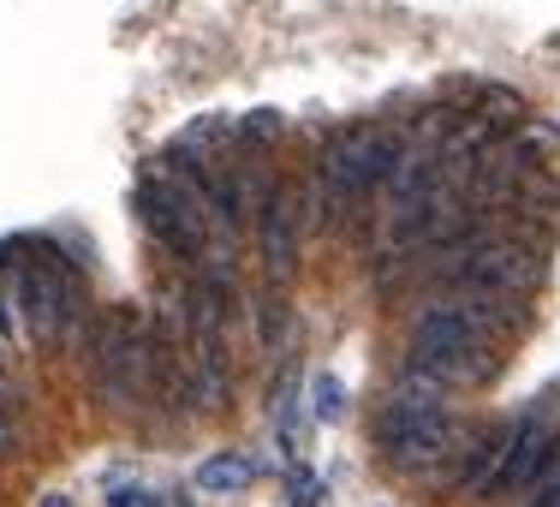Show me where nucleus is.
<instances>
[{
  "mask_svg": "<svg viewBox=\"0 0 560 507\" xmlns=\"http://www.w3.org/2000/svg\"><path fill=\"white\" fill-rule=\"evenodd\" d=\"M411 346H418V365L423 370H435V377L447 382H489L495 377V353H489V341L483 329L471 323V316H459L447 299H435V304H423L418 316H411Z\"/></svg>",
  "mask_w": 560,
  "mask_h": 507,
  "instance_id": "obj_3",
  "label": "nucleus"
},
{
  "mask_svg": "<svg viewBox=\"0 0 560 507\" xmlns=\"http://www.w3.org/2000/svg\"><path fill=\"white\" fill-rule=\"evenodd\" d=\"M108 507H162V502H155L150 489H131L126 484V489H114V496H108Z\"/></svg>",
  "mask_w": 560,
  "mask_h": 507,
  "instance_id": "obj_10",
  "label": "nucleus"
},
{
  "mask_svg": "<svg viewBox=\"0 0 560 507\" xmlns=\"http://www.w3.org/2000/svg\"><path fill=\"white\" fill-rule=\"evenodd\" d=\"M250 233H257V257L269 269V281L280 287L292 275V263H299V239H304L299 185H287V180L262 185L257 204H250Z\"/></svg>",
  "mask_w": 560,
  "mask_h": 507,
  "instance_id": "obj_6",
  "label": "nucleus"
},
{
  "mask_svg": "<svg viewBox=\"0 0 560 507\" xmlns=\"http://www.w3.org/2000/svg\"><path fill=\"white\" fill-rule=\"evenodd\" d=\"M43 507H72V502H66V496H48V502H43Z\"/></svg>",
  "mask_w": 560,
  "mask_h": 507,
  "instance_id": "obj_15",
  "label": "nucleus"
},
{
  "mask_svg": "<svg viewBox=\"0 0 560 507\" xmlns=\"http://www.w3.org/2000/svg\"><path fill=\"white\" fill-rule=\"evenodd\" d=\"M90 382L114 412L150 406V316L138 304H114L90 335Z\"/></svg>",
  "mask_w": 560,
  "mask_h": 507,
  "instance_id": "obj_2",
  "label": "nucleus"
},
{
  "mask_svg": "<svg viewBox=\"0 0 560 507\" xmlns=\"http://www.w3.org/2000/svg\"><path fill=\"white\" fill-rule=\"evenodd\" d=\"M12 442V418H0V448H7Z\"/></svg>",
  "mask_w": 560,
  "mask_h": 507,
  "instance_id": "obj_14",
  "label": "nucleus"
},
{
  "mask_svg": "<svg viewBox=\"0 0 560 507\" xmlns=\"http://www.w3.org/2000/svg\"><path fill=\"white\" fill-rule=\"evenodd\" d=\"M275 126H280L275 114H250V119H245V131H250V138H275Z\"/></svg>",
  "mask_w": 560,
  "mask_h": 507,
  "instance_id": "obj_12",
  "label": "nucleus"
},
{
  "mask_svg": "<svg viewBox=\"0 0 560 507\" xmlns=\"http://www.w3.org/2000/svg\"><path fill=\"white\" fill-rule=\"evenodd\" d=\"M311 412H316L323 424H335V418H340V412H346V389H340V377H316V382H311Z\"/></svg>",
  "mask_w": 560,
  "mask_h": 507,
  "instance_id": "obj_8",
  "label": "nucleus"
},
{
  "mask_svg": "<svg viewBox=\"0 0 560 507\" xmlns=\"http://www.w3.org/2000/svg\"><path fill=\"white\" fill-rule=\"evenodd\" d=\"M376 448L406 477H442V465L465 448V430L447 406H394L388 400L376 418Z\"/></svg>",
  "mask_w": 560,
  "mask_h": 507,
  "instance_id": "obj_4",
  "label": "nucleus"
},
{
  "mask_svg": "<svg viewBox=\"0 0 560 507\" xmlns=\"http://www.w3.org/2000/svg\"><path fill=\"white\" fill-rule=\"evenodd\" d=\"M19 304L36 341H66L84 323V281L55 245H36V257L19 269Z\"/></svg>",
  "mask_w": 560,
  "mask_h": 507,
  "instance_id": "obj_5",
  "label": "nucleus"
},
{
  "mask_svg": "<svg viewBox=\"0 0 560 507\" xmlns=\"http://www.w3.org/2000/svg\"><path fill=\"white\" fill-rule=\"evenodd\" d=\"M0 418H12V400H7V382H0Z\"/></svg>",
  "mask_w": 560,
  "mask_h": 507,
  "instance_id": "obj_13",
  "label": "nucleus"
},
{
  "mask_svg": "<svg viewBox=\"0 0 560 507\" xmlns=\"http://www.w3.org/2000/svg\"><path fill=\"white\" fill-rule=\"evenodd\" d=\"M292 507H316V477L311 472H292Z\"/></svg>",
  "mask_w": 560,
  "mask_h": 507,
  "instance_id": "obj_11",
  "label": "nucleus"
},
{
  "mask_svg": "<svg viewBox=\"0 0 560 507\" xmlns=\"http://www.w3.org/2000/svg\"><path fill=\"white\" fill-rule=\"evenodd\" d=\"M394 150H399V138L388 126L335 131V138L323 143V155H316L311 185L299 192L304 227H346L352 221V209L382 192V180H388V168H394Z\"/></svg>",
  "mask_w": 560,
  "mask_h": 507,
  "instance_id": "obj_1",
  "label": "nucleus"
},
{
  "mask_svg": "<svg viewBox=\"0 0 560 507\" xmlns=\"http://www.w3.org/2000/svg\"><path fill=\"white\" fill-rule=\"evenodd\" d=\"M250 477H257V465H250L245 453H215V460L197 465V489H209V496H233Z\"/></svg>",
  "mask_w": 560,
  "mask_h": 507,
  "instance_id": "obj_7",
  "label": "nucleus"
},
{
  "mask_svg": "<svg viewBox=\"0 0 560 507\" xmlns=\"http://www.w3.org/2000/svg\"><path fill=\"white\" fill-rule=\"evenodd\" d=\"M280 329H287V304H275V292H269V299L257 304V335H262V346H275Z\"/></svg>",
  "mask_w": 560,
  "mask_h": 507,
  "instance_id": "obj_9",
  "label": "nucleus"
}]
</instances>
